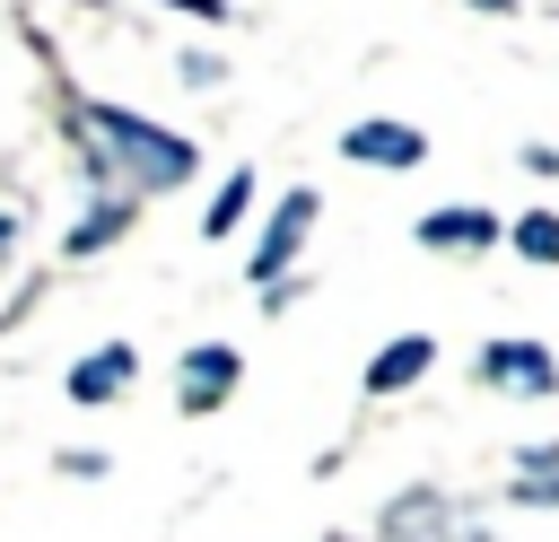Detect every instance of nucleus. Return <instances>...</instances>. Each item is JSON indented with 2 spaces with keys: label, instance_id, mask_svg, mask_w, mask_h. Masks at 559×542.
<instances>
[{
  "label": "nucleus",
  "instance_id": "f3484780",
  "mask_svg": "<svg viewBox=\"0 0 559 542\" xmlns=\"http://www.w3.org/2000/svg\"><path fill=\"white\" fill-rule=\"evenodd\" d=\"M306 288H314V280H306V271H288V280H271V288H262V315H271V323H280V315H288V306H297V297H306Z\"/></svg>",
  "mask_w": 559,
  "mask_h": 542
},
{
  "label": "nucleus",
  "instance_id": "4be33fe9",
  "mask_svg": "<svg viewBox=\"0 0 559 542\" xmlns=\"http://www.w3.org/2000/svg\"><path fill=\"white\" fill-rule=\"evenodd\" d=\"M323 542H376V533H323Z\"/></svg>",
  "mask_w": 559,
  "mask_h": 542
},
{
  "label": "nucleus",
  "instance_id": "412c9836",
  "mask_svg": "<svg viewBox=\"0 0 559 542\" xmlns=\"http://www.w3.org/2000/svg\"><path fill=\"white\" fill-rule=\"evenodd\" d=\"M463 9H472V17H515L524 0H463Z\"/></svg>",
  "mask_w": 559,
  "mask_h": 542
},
{
  "label": "nucleus",
  "instance_id": "f03ea898",
  "mask_svg": "<svg viewBox=\"0 0 559 542\" xmlns=\"http://www.w3.org/2000/svg\"><path fill=\"white\" fill-rule=\"evenodd\" d=\"M472 385L507 393V402H559V350L533 341V332H489L472 350Z\"/></svg>",
  "mask_w": 559,
  "mask_h": 542
},
{
  "label": "nucleus",
  "instance_id": "39448f33",
  "mask_svg": "<svg viewBox=\"0 0 559 542\" xmlns=\"http://www.w3.org/2000/svg\"><path fill=\"white\" fill-rule=\"evenodd\" d=\"M341 157L367 166V175H419L428 166V131L402 122V114H358V122H341Z\"/></svg>",
  "mask_w": 559,
  "mask_h": 542
},
{
  "label": "nucleus",
  "instance_id": "a211bd4d",
  "mask_svg": "<svg viewBox=\"0 0 559 542\" xmlns=\"http://www.w3.org/2000/svg\"><path fill=\"white\" fill-rule=\"evenodd\" d=\"M157 9H175V17H192V26H227V17H236V0H157Z\"/></svg>",
  "mask_w": 559,
  "mask_h": 542
},
{
  "label": "nucleus",
  "instance_id": "6ab92c4d",
  "mask_svg": "<svg viewBox=\"0 0 559 542\" xmlns=\"http://www.w3.org/2000/svg\"><path fill=\"white\" fill-rule=\"evenodd\" d=\"M17 245H26V219H17V210H9V201H0V271H9V262H17Z\"/></svg>",
  "mask_w": 559,
  "mask_h": 542
},
{
  "label": "nucleus",
  "instance_id": "f8f14e48",
  "mask_svg": "<svg viewBox=\"0 0 559 542\" xmlns=\"http://www.w3.org/2000/svg\"><path fill=\"white\" fill-rule=\"evenodd\" d=\"M507 254L533 271H559V210H515L507 219Z\"/></svg>",
  "mask_w": 559,
  "mask_h": 542
},
{
  "label": "nucleus",
  "instance_id": "f257e3e1",
  "mask_svg": "<svg viewBox=\"0 0 559 542\" xmlns=\"http://www.w3.org/2000/svg\"><path fill=\"white\" fill-rule=\"evenodd\" d=\"M70 149H79V184L87 192H131V201H166L201 175V140L175 122H148L140 105L114 96H70L61 105Z\"/></svg>",
  "mask_w": 559,
  "mask_h": 542
},
{
  "label": "nucleus",
  "instance_id": "aec40b11",
  "mask_svg": "<svg viewBox=\"0 0 559 542\" xmlns=\"http://www.w3.org/2000/svg\"><path fill=\"white\" fill-rule=\"evenodd\" d=\"M524 175H559V149L550 140H524Z\"/></svg>",
  "mask_w": 559,
  "mask_h": 542
},
{
  "label": "nucleus",
  "instance_id": "9b49d317",
  "mask_svg": "<svg viewBox=\"0 0 559 542\" xmlns=\"http://www.w3.org/2000/svg\"><path fill=\"white\" fill-rule=\"evenodd\" d=\"M253 201H262V166H227L218 192L201 201V245H227V236L253 219Z\"/></svg>",
  "mask_w": 559,
  "mask_h": 542
},
{
  "label": "nucleus",
  "instance_id": "2eb2a0df",
  "mask_svg": "<svg viewBox=\"0 0 559 542\" xmlns=\"http://www.w3.org/2000/svg\"><path fill=\"white\" fill-rule=\"evenodd\" d=\"M498 498H507V507H524V516H559V472H542V481H507Z\"/></svg>",
  "mask_w": 559,
  "mask_h": 542
},
{
  "label": "nucleus",
  "instance_id": "7ed1b4c3",
  "mask_svg": "<svg viewBox=\"0 0 559 542\" xmlns=\"http://www.w3.org/2000/svg\"><path fill=\"white\" fill-rule=\"evenodd\" d=\"M314 219H323V192H314V184H288V192L271 201V219H262L253 254H245V280H253V288L288 280V271H297V254H306V236H314Z\"/></svg>",
  "mask_w": 559,
  "mask_h": 542
},
{
  "label": "nucleus",
  "instance_id": "423d86ee",
  "mask_svg": "<svg viewBox=\"0 0 559 542\" xmlns=\"http://www.w3.org/2000/svg\"><path fill=\"white\" fill-rule=\"evenodd\" d=\"M236 385H245V350H236V341H192V350L175 358V411H183V420L227 411Z\"/></svg>",
  "mask_w": 559,
  "mask_h": 542
},
{
  "label": "nucleus",
  "instance_id": "4468645a",
  "mask_svg": "<svg viewBox=\"0 0 559 542\" xmlns=\"http://www.w3.org/2000/svg\"><path fill=\"white\" fill-rule=\"evenodd\" d=\"M542 472H559V437H524L507 455V481H542Z\"/></svg>",
  "mask_w": 559,
  "mask_h": 542
},
{
  "label": "nucleus",
  "instance_id": "20e7f679",
  "mask_svg": "<svg viewBox=\"0 0 559 542\" xmlns=\"http://www.w3.org/2000/svg\"><path fill=\"white\" fill-rule=\"evenodd\" d=\"M411 245L437 254V262H489V254L507 245V219H498L489 201H437V210L411 219Z\"/></svg>",
  "mask_w": 559,
  "mask_h": 542
},
{
  "label": "nucleus",
  "instance_id": "6e6552de",
  "mask_svg": "<svg viewBox=\"0 0 559 542\" xmlns=\"http://www.w3.org/2000/svg\"><path fill=\"white\" fill-rule=\"evenodd\" d=\"M131 227H140V201H131V192H87L79 219L61 227V262H96V254H114Z\"/></svg>",
  "mask_w": 559,
  "mask_h": 542
},
{
  "label": "nucleus",
  "instance_id": "dca6fc26",
  "mask_svg": "<svg viewBox=\"0 0 559 542\" xmlns=\"http://www.w3.org/2000/svg\"><path fill=\"white\" fill-rule=\"evenodd\" d=\"M52 472H61V481H105V472H114V455H105V446H61V455H52Z\"/></svg>",
  "mask_w": 559,
  "mask_h": 542
},
{
  "label": "nucleus",
  "instance_id": "9d476101",
  "mask_svg": "<svg viewBox=\"0 0 559 542\" xmlns=\"http://www.w3.org/2000/svg\"><path fill=\"white\" fill-rule=\"evenodd\" d=\"M463 533V507L445 498V490H393V507H384V525H376V542H454Z\"/></svg>",
  "mask_w": 559,
  "mask_h": 542
},
{
  "label": "nucleus",
  "instance_id": "1a4fd4ad",
  "mask_svg": "<svg viewBox=\"0 0 559 542\" xmlns=\"http://www.w3.org/2000/svg\"><path fill=\"white\" fill-rule=\"evenodd\" d=\"M428 367H437V332H393V341H376V358L358 367V393H367V402H393V393L428 385Z\"/></svg>",
  "mask_w": 559,
  "mask_h": 542
},
{
  "label": "nucleus",
  "instance_id": "ddd939ff",
  "mask_svg": "<svg viewBox=\"0 0 559 542\" xmlns=\"http://www.w3.org/2000/svg\"><path fill=\"white\" fill-rule=\"evenodd\" d=\"M175 87H192V96L227 87V52H210V44H183V52H175Z\"/></svg>",
  "mask_w": 559,
  "mask_h": 542
},
{
  "label": "nucleus",
  "instance_id": "0eeeda50",
  "mask_svg": "<svg viewBox=\"0 0 559 542\" xmlns=\"http://www.w3.org/2000/svg\"><path fill=\"white\" fill-rule=\"evenodd\" d=\"M140 385V341H96V350H79L70 367H61V393H70V411H114L122 393Z\"/></svg>",
  "mask_w": 559,
  "mask_h": 542
}]
</instances>
